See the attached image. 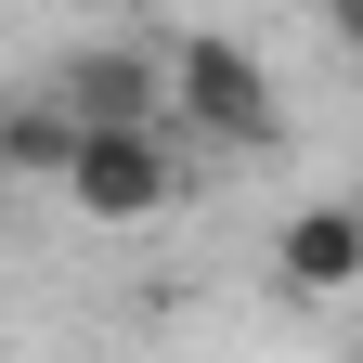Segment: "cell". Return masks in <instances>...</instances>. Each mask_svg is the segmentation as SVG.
I'll list each match as a JSON object with an SVG mask.
<instances>
[{"label":"cell","mask_w":363,"mask_h":363,"mask_svg":"<svg viewBox=\"0 0 363 363\" xmlns=\"http://www.w3.org/2000/svg\"><path fill=\"white\" fill-rule=\"evenodd\" d=\"M169 130H195V143H220V156H272L286 143V91H272V65L247 52V39L195 26L169 52Z\"/></svg>","instance_id":"6da1fadb"},{"label":"cell","mask_w":363,"mask_h":363,"mask_svg":"<svg viewBox=\"0 0 363 363\" xmlns=\"http://www.w3.org/2000/svg\"><path fill=\"white\" fill-rule=\"evenodd\" d=\"M52 195L91 220V234H143L195 195V156H182V130H78V156Z\"/></svg>","instance_id":"7a4b0ae2"},{"label":"cell","mask_w":363,"mask_h":363,"mask_svg":"<svg viewBox=\"0 0 363 363\" xmlns=\"http://www.w3.org/2000/svg\"><path fill=\"white\" fill-rule=\"evenodd\" d=\"M65 104V130H169V52H117V39H91L39 78Z\"/></svg>","instance_id":"3957f363"},{"label":"cell","mask_w":363,"mask_h":363,"mask_svg":"<svg viewBox=\"0 0 363 363\" xmlns=\"http://www.w3.org/2000/svg\"><path fill=\"white\" fill-rule=\"evenodd\" d=\"M272 286L286 298H350L363 286V195H311L272 234Z\"/></svg>","instance_id":"277c9868"},{"label":"cell","mask_w":363,"mask_h":363,"mask_svg":"<svg viewBox=\"0 0 363 363\" xmlns=\"http://www.w3.org/2000/svg\"><path fill=\"white\" fill-rule=\"evenodd\" d=\"M65 156H78L65 104H52V91H13V104H0V169H13V182H65Z\"/></svg>","instance_id":"5b68a950"},{"label":"cell","mask_w":363,"mask_h":363,"mask_svg":"<svg viewBox=\"0 0 363 363\" xmlns=\"http://www.w3.org/2000/svg\"><path fill=\"white\" fill-rule=\"evenodd\" d=\"M311 13H325V39H337V52H363V0H311Z\"/></svg>","instance_id":"8992f818"}]
</instances>
